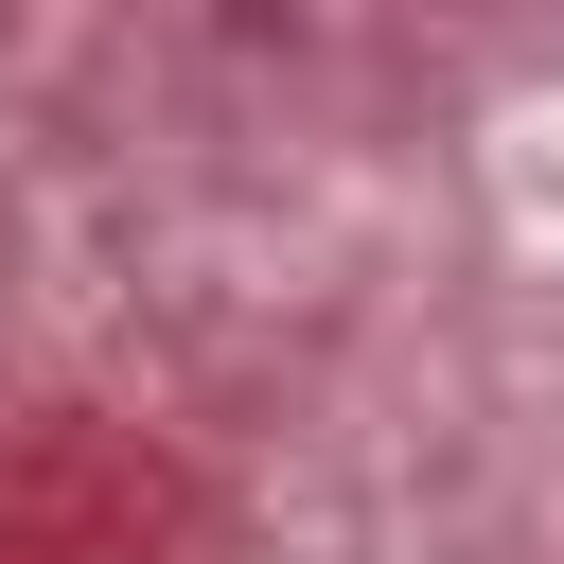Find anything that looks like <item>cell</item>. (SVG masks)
I'll list each match as a JSON object with an SVG mask.
<instances>
[]
</instances>
